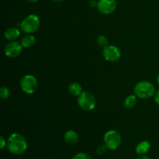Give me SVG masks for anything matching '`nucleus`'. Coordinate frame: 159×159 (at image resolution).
Masks as SVG:
<instances>
[{
  "label": "nucleus",
  "instance_id": "1",
  "mask_svg": "<svg viewBox=\"0 0 159 159\" xmlns=\"http://www.w3.org/2000/svg\"><path fill=\"white\" fill-rule=\"evenodd\" d=\"M6 148L11 154L21 155L27 150V141L22 134L13 133L8 138Z\"/></svg>",
  "mask_w": 159,
  "mask_h": 159
},
{
  "label": "nucleus",
  "instance_id": "16",
  "mask_svg": "<svg viewBox=\"0 0 159 159\" xmlns=\"http://www.w3.org/2000/svg\"><path fill=\"white\" fill-rule=\"evenodd\" d=\"M108 39H107V37H106V36L101 35L97 38V43L99 47H101V48H104L107 46H108Z\"/></svg>",
  "mask_w": 159,
  "mask_h": 159
},
{
  "label": "nucleus",
  "instance_id": "21",
  "mask_svg": "<svg viewBox=\"0 0 159 159\" xmlns=\"http://www.w3.org/2000/svg\"><path fill=\"white\" fill-rule=\"evenodd\" d=\"M154 98H155V101L157 104L159 106V90L158 91L155 92V94L154 96Z\"/></svg>",
  "mask_w": 159,
  "mask_h": 159
},
{
  "label": "nucleus",
  "instance_id": "9",
  "mask_svg": "<svg viewBox=\"0 0 159 159\" xmlns=\"http://www.w3.org/2000/svg\"><path fill=\"white\" fill-rule=\"evenodd\" d=\"M116 0H99L97 9L102 14L110 15L116 10Z\"/></svg>",
  "mask_w": 159,
  "mask_h": 159
},
{
  "label": "nucleus",
  "instance_id": "20",
  "mask_svg": "<svg viewBox=\"0 0 159 159\" xmlns=\"http://www.w3.org/2000/svg\"><path fill=\"white\" fill-rule=\"evenodd\" d=\"M6 144H7V141H6V140L5 139L4 137L3 136L0 137V148H1L2 150L4 149L5 147H6Z\"/></svg>",
  "mask_w": 159,
  "mask_h": 159
},
{
  "label": "nucleus",
  "instance_id": "7",
  "mask_svg": "<svg viewBox=\"0 0 159 159\" xmlns=\"http://www.w3.org/2000/svg\"><path fill=\"white\" fill-rule=\"evenodd\" d=\"M102 56L107 61L116 62L120 58L121 52L117 47L114 45H108L102 50Z\"/></svg>",
  "mask_w": 159,
  "mask_h": 159
},
{
  "label": "nucleus",
  "instance_id": "6",
  "mask_svg": "<svg viewBox=\"0 0 159 159\" xmlns=\"http://www.w3.org/2000/svg\"><path fill=\"white\" fill-rule=\"evenodd\" d=\"M20 85L21 89L26 94H34L38 88L37 79L31 75H26L22 77Z\"/></svg>",
  "mask_w": 159,
  "mask_h": 159
},
{
  "label": "nucleus",
  "instance_id": "17",
  "mask_svg": "<svg viewBox=\"0 0 159 159\" xmlns=\"http://www.w3.org/2000/svg\"><path fill=\"white\" fill-rule=\"evenodd\" d=\"M9 96V90L7 87L2 86L0 89V97L2 99H7Z\"/></svg>",
  "mask_w": 159,
  "mask_h": 159
},
{
  "label": "nucleus",
  "instance_id": "23",
  "mask_svg": "<svg viewBox=\"0 0 159 159\" xmlns=\"http://www.w3.org/2000/svg\"><path fill=\"white\" fill-rule=\"evenodd\" d=\"M136 159H152L149 156H147L145 155H139Z\"/></svg>",
  "mask_w": 159,
  "mask_h": 159
},
{
  "label": "nucleus",
  "instance_id": "11",
  "mask_svg": "<svg viewBox=\"0 0 159 159\" xmlns=\"http://www.w3.org/2000/svg\"><path fill=\"white\" fill-rule=\"evenodd\" d=\"M20 35V31L18 28L10 27L8 28L4 32V37L7 40L13 41L16 39L18 38Z\"/></svg>",
  "mask_w": 159,
  "mask_h": 159
},
{
  "label": "nucleus",
  "instance_id": "14",
  "mask_svg": "<svg viewBox=\"0 0 159 159\" xmlns=\"http://www.w3.org/2000/svg\"><path fill=\"white\" fill-rule=\"evenodd\" d=\"M36 42V38L34 36L31 35V34H27L23 36L22 37L21 40H20V43L23 45V48H30V47L33 46V45Z\"/></svg>",
  "mask_w": 159,
  "mask_h": 159
},
{
  "label": "nucleus",
  "instance_id": "26",
  "mask_svg": "<svg viewBox=\"0 0 159 159\" xmlns=\"http://www.w3.org/2000/svg\"><path fill=\"white\" fill-rule=\"evenodd\" d=\"M53 1H54V2H61V1H63V0H53Z\"/></svg>",
  "mask_w": 159,
  "mask_h": 159
},
{
  "label": "nucleus",
  "instance_id": "4",
  "mask_svg": "<svg viewBox=\"0 0 159 159\" xmlns=\"http://www.w3.org/2000/svg\"><path fill=\"white\" fill-rule=\"evenodd\" d=\"M103 141L107 149L114 151L120 146L122 138L118 131L115 130H110L104 134Z\"/></svg>",
  "mask_w": 159,
  "mask_h": 159
},
{
  "label": "nucleus",
  "instance_id": "19",
  "mask_svg": "<svg viewBox=\"0 0 159 159\" xmlns=\"http://www.w3.org/2000/svg\"><path fill=\"white\" fill-rule=\"evenodd\" d=\"M107 146L105 145V144H102V145H99V147H97V148H96V154L99 155H104V154L106 153V152H107Z\"/></svg>",
  "mask_w": 159,
  "mask_h": 159
},
{
  "label": "nucleus",
  "instance_id": "2",
  "mask_svg": "<svg viewBox=\"0 0 159 159\" xmlns=\"http://www.w3.org/2000/svg\"><path fill=\"white\" fill-rule=\"evenodd\" d=\"M40 25V18L35 14H30L25 17L20 23V30L25 34H31L39 29Z\"/></svg>",
  "mask_w": 159,
  "mask_h": 159
},
{
  "label": "nucleus",
  "instance_id": "12",
  "mask_svg": "<svg viewBox=\"0 0 159 159\" xmlns=\"http://www.w3.org/2000/svg\"><path fill=\"white\" fill-rule=\"evenodd\" d=\"M150 148L151 144L148 141H143L137 144L136 148H135V152H136V153L139 155H145V154L149 151Z\"/></svg>",
  "mask_w": 159,
  "mask_h": 159
},
{
  "label": "nucleus",
  "instance_id": "5",
  "mask_svg": "<svg viewBox=\"0 0 159 159\" xmlns=\"http://www.w3.org/2000/svg\"><path fill=\"white\" fill-rule=\"evenodd\" d=\"M77 102L79 107L85 111L94 110L96 104L95 96L89 92H82V94L78 96Z\"/></svg>",
  "mask_w": 159,
  "mask_h": 159
},
{
  "label": "nucleus",
  "instance_id": "13",
  "mask_svg": "<svg viewBox=\"0 0 159 159\" xmlns=\"http://www.w3.org/2000/svg\"><path fill=\"white\" fill-rule=\"evenodd\" d=\"M68 92L73 96H79L82 93V88L78 82H72L68 85Z\"/></svg>",
  "mask_w": 159,
  "mask_h": 159
},
{
  "label": "nucleus",
  "instance_id": "22",
  "mask_svg": "<svg viewBox=\"0 0 159 159\" xmlns=\"http://www.w3.org/2000/svg\"><path fill=\"white\" fill-rule=\"evenodd\" d=\"M89 5L91 7H97L98 2L96 1V0H91L89 2Z\"/></svg>",
  "mask_w": 159,
  "mask_h": 159
},
{
  "label": "nucleus",
  "instance_id": "10",
  "mask_svg": "<svg viewBox=\"0 0 159 159\" xmlns=\"http://www.w3.org/2000/svg\"><path fill=\"white\" fill-rule=\"evenodd\" d=\"M64 140L66 144H69V145H74L79 141V135H78L77 132H75V130H68L65 132V135H64Z\"/></svg>",
  "mask_w": 159,
  "mask_h": 159
},
{
  "label": "nucleus",
  "instance_id": "18",
  "mask_svg": "<svg viewBox=\"0 0 159 159\" xmlns=\"http://www.w3.org/2000/svg\"><path fill=\"white\" fill-rule=\"evenodd\" d=\"M71 159H92L89 155H88L87 153L85 152H80V153L76 154L75 155L73 156V158Z\"/></svg>",
  "mask_w": 159,
  "mask_h": 159
},
{
  "label": "nucleus",
  "instance_id": "8",
  "mask_svg": "<svg viewBox=\"0 0 159 159\" xmlns=\"http://www.w3.org/2000/svg\"><path fill=\"white\" fill-rule=\"evenodd\" d=\"M23 45L21 44L20 42L16 41V40L9 42L5 47V55L8 57H10V58L17 57L20 55V54L23 51Z\"/></svg>",
  "mask_w": 159,
  "mask_h": 159
},
{
  "label": "nucleus",
  "instance_id": "3",
  "mask_svg": "<svg viewBox=\"0 0 159 159\" xmlns=\"http://www.w3.org/2000/svg\"><path fill=\"white\" fill-rule=\"evenodd\" d=\"M134 94L137 97L141 99H149L155 96V85L150 82L148 81H142L140 82L135 85L134 89Z\"/></svg>",
  "mask_w": 159,
  "mask_h": 159
},
{
  "label": "nucleus",
  "instance_id": "15",
  "mask_svg": "<svg viewBox=\"0 0 159 159\" xmlns=\"http://www.w3.org/2000/svg\"><path fill=\"white\" fill-rule=\"evenodd\" d=\"M126 108L131 109L134 107L137 104V96L136 95H130L125 99L124 102Z\"/></svg>",
  "mask_w": 159,
  "mask_h": 159
},
{
  "label": "nucleus",
  "instance_id": "25",
  "mask_svg": "<svg viewBox=\"0 0 159 159\" xmlns=\"http://www.w3.org/2000/svg\"><path fill=\"white\" fill-rule=\"evenodd\" d=\"M157 82H158V86H159V75H158V79H157Z\"/></svg>",
  "mask_w": 159,
  "mask_h": 159
},
{
  "label": "nucleus",
  "instance_id": "24",
  "mask_svg": "<svg viewBox=\"0 0 159 159\" xmlns=\"http://www.w3.org/2000/svg\"><path fill=\"white\" fill-rule=\"evenodd\" d=\"M28 2H30V3H34L37 1V0H26Z\"/></svg>",
  "mask_w": 159,
  "mask_h": 159
}]
</instances>
